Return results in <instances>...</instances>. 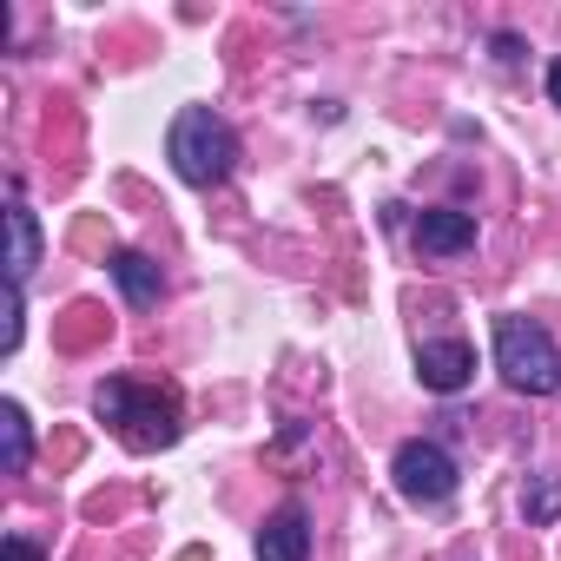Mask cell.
I'll list each match as a JSON object with an SVG mask.
<instances>
[{
	"instance_id": "obj_1",
	"label": "cell",
	"mask_w": 561,
	"mask_h": 561,
	"mask_svg": "<svg viewBox=\"0 0 561 561\" xmlns=\"http://www.w3.org/2000/svg\"><path fill=\"white\" fill-rule=\"evenodd\" d=\"M93 416L113 423V436L133 443V449H172L179 430H185V423H179V390L139 383V377H106V383L93 390Z\"/></svg>"
},
{
	"instance_id": "obj_2",
	"label": "cell",
	"mask_w": 561,
	"mask_h": 561,
	"mask_svg": "<svg viewBox=\"0 0 561 561\" xmlns=\"http://www.w3.org/2000/svg\"><path fill=\"white\" fill-rule=\"evenodd\" d=\"M165 159H172V172H179L185 185L211 192V185H225L231 165H238V133H231L211 106H185V113L172 119V133H165Z\"/></svg>"
},
{
	"instance_id": "obj_3",
	"label": "cell",
	"mask_w": 561,
	"mask_h": 561,
	"mask_svg": "<svg viewBox=\"0 0 561 561\" xmlns=\"http://www.w3.org/2000/svg\"><path fill=\"white\" fill-rule=\"evenodd\" d=\"M495 370L522 397H554L561 390V351L535 318H495Z\"/></svg>"
},
{
	"instance_id": "obj_4",
	"label": "cell",
	"mask_w": 561,
	"mask_h": 561,
	"mask_svg": "<svg viewBox=\"0 0 561 561\" xmlns=\"http://www.w3.org/2000/svg\"><path fill=\"white\" fill-rule=\"evenodd\" d=\"M390 482H397L403 502H416V508H443V502L462 489V469H456V456H449L443 443L410 436V443H397V456H390Z\"/></svg>"
},
{
	"instance_id": "obj_5",
	"label": "cell",
	"mask_w": 561,
	"mask_h": 561,
	"mask_svg": "<svg viewBox=\"0 0 561 561\" xmlns=\"http://www.w3.org/2000/svg\"><path fill=\"white\" fill-rule=\"evenodd\" d=\"M469 377H476V351L462 337H423L416 344V383L423 390L456 397V390H469Z\"/></svg>"
},
{
	"instance_id": "obj_6",
	"label": "cell",
	"mask_w": 561,
	"mask_h": 561,
	"mask_svg": "<svg viewBox=\"0 0 561 561\" xmlns=\"http://www.w3.org/2000/svg\"><path fill=\"white\" fill-rule=\"evenodd\" d=\"M410 238H416V251H423V257H456V251H469V244H476V211L430 205V211H416Z\"/></svg>"
},
{
	"instance_id": "obj_7",
	"label": "cell",
	"mask_w": 561,
	"mask_h": 561,
	"mask_svg": "<svg viewBox=\"0 0 561 561\" xmlns=\"http://www.w3.org/2000/svg\"><path fill=\"white\" fill-rule=\"evenodd\" d=\"M257 561H311V515H305V502H285V508L264 515Z\"/></svg>"
},
{
	"instance_id": "obj_8",
	"label": "cell",
	"mask_w": 561,
	"mask_h": 561,
	"mask_svg": "<svg viewBox=\"0 0 561 561\" xmlns=\"http://www.w3.org/2000/svg\"><path fill=\"white\" fill-rule=\"evenodd\" d=\"M106 271H113V285H119V298H126L133 311H152V305L165 298V271H159L146 251H113Z\"/></svg>"
},
{
	"instance_id": "obj_9",
	"label": "cell",
	"mask_w": 561,
	"mask_h": 561,
	"mask_svg": "<svg viewBox=\"0 0 561 561\" xmlns=\"http://www.w3.org/2000/svg\"><path fill=\"white\" fill-rule=\"evenodd\" d=\"M34 264H41V225H34V211L14 198V205H8V285H27Z\"/></svg>"
},
{
	"instance_id": "obj_10",
	"label": "cell",
	"mask_w": 561,
	"mask_h": 561,
	"mask_svg": "<svg viewBox=\"0 0 561 561\" xmlns=\"http://www.w3.org/2000/svg\"><path fill=\"white\" fill-rule=\"evenodd\" d=\"M27 462H34V423L21 403H0V469L27 476Z\"/></svg>"
},
{
	"instance_id": "obj_11",
	"label": "cell",
	"mask_w": 561,
	"mask_h": 561,
	"mask_svg": "<svg viewBox=\"0 0 561 561\" xmlns=\"http://www.w3.org/2000/svg\"><path fill=\"white\" fill-rule=\"evenodd\" d=\"M522 522L528 528H554L561 522V469H535L522 489Z\"/></svg>"
},
{
	"instance_id": "obj_12",
	"label": "cell",
	"mask_w": 561,
	"mask_h": 561,
	"mask_svg": "<svg viewBox=\"0 0 561 561\" xmlns=\"http://www.w3.org/2000/svg\"><path fill=\"white\" fill-rule=\"evenodd\" d=\"M8 331H0V357H14L21 351V337H27V285H8Z\"/></svg>"
},
{
	"instance_id": "obj_13",
	"label": "cell",
	"mask_w": 561,
	"mask_h": 561,
	"mask_svg": "<svg viewBox=\"0 0 561 561\" xmlns=\"http://www.w3.org/2000/svg\"><path fill=\"white\" fill-rule=\"evenodd\" d=\"M0 561H47V548L34 535H8V541H0Z\"/></svg>"
},
{
	"instance_id": "obj_14",
	"label": "cell",
	"mask_w": 561,
	"mask_h": 561,
	"mask_svg": "<svg viewBox=\"0 0 561 561\" xmlns=\"http://www.w3.org/2000/svg\"><path fill=\"white\" fill-rule=\"evenodd\" d=\"M495 60L515 67V60H522V41H515V34H495Z\"/></svg>"
},
{
	"instance_id": "obj_15",
	"label": "cell",
	"mask_w": 561,
	"mask_h": 561,
	"mask_svg": "<svg viewBox=\"0 0 561 561\" xmlns=\"http://www.w3.org/2000/svg\"><path fill=\"white\" fill-rule=\"evenodd\" d=\"M548 100H554V106H561V54H554V60H548Z\"/></svg>"
}]
</instances>
